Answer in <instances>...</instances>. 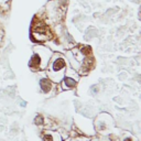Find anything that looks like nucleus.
Masks as SVG:
<instances>
[{
    "mask_svg": "<svg viewBox=\"0 0 141 141\" xmlns=\"http://www.w3.org/2000/svg\"><path fill=\"white\" fill-rule=\"evenodd\" d=\"M43 139L45 141H61V137L58 133L56 132H45Z\"/></svg>",
    "mask_w": 141,
    "mask_h": 141,
    "instance_id": "7ed1b4c3",
    "label": "nucleus"
},
{
    "mask_svg": "<svg viewBox=\"0 0 141 141\" xmlns=\"http://www.w3.org/2000/svg\"><path fill=\"white\" fill-rule=\"evenodd\" d=\"M34 35L37 40H47L50 37V32H48L47 28L44 24H38L34 29Z\"/></svg>",
    "mask_w": 141,
    "mask_h": 141,
    "instance_id": "f03ea898",
    "label": "nucleus"
},
{
    "mask_svg": "<svg viewBox=\"0 0 141 141\" xmlns=\"http://www.w3.org/2000/svg\"><path fill=\"white\" fill-rule=\"evenodd\" d=\"M41 87H42L43 92H48L51 89V82H48L47 79H42L41 81Z\"/></svg>",
    "mask_w": 141,
    "mask_h": 141,
    "instance_id": "20e7f679",
    "label": "nucleus"
},
{
    "mask_svg": "<svg viewBox=\"0 0 141 141\" xmlns=\"http://www.w3.org/2000/svg\"><path fill=\"white\" fill-rule=\"evenodd\" d=\"M64 84H65V88H71V87H73L75 85L76 82L72 78H66L65 81H64Z\"/></svg>",
    "mask_w": 141,
    "mask_h": 141,
    "instance_id": "39448f33",
    "label": "nucleus"
},
{
    "mask_svg": "<svg viewBox=\"0 0 141 141\" xmlns=\"http://www.w3.org/2000/svg\"><path fill=\"white\" fill-rule=\"evenodd\" d=\"M64 72H65V61L63 57H57L52 63L50 68V76L53 81L60 82V79L63 77Z\"/></svg>",
    "mask_w": 141,
    "mask_h": 141,
    "instance_id": "f257e3e1",
    "label": "nucleus"
}]
</instances>
